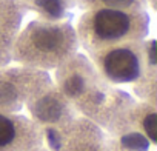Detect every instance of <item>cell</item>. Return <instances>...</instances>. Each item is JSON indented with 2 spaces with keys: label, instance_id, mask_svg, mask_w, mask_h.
Returning a JSON list of instances; mask_svg holds the SVG:
<instances>
[{
  "label": "cell",
  "instance_id": "6da1fadb",
  "mask_svg": "<svg viewBox=\"0 0 157 151\" xmlns=\"http://www.w3.org/2000/svg\"><path fill=\"white\" fill-rule=\"evenodd\" d=\"M75 29L65 22L37 19L19 33L11 46V57L28 68H57L77 51Z\"/></svg>",
  "mask_w": 157,
  "mask_h": 151
},
{
  "label": "cell",
  "instance_id": "7a4b0ae2",
  "mask_svg": "<svg viewBox=\"0 0 157 151\" xmlns=\"http://www.w3.org/2000/svg\"><path fill=\"white\" fill-rule=\"evenodd\" d=\"M149 29L146 10H88L78 19L75 36L86 52L143 40Z\"/></svg>",
  "mask_w": 157,
  "mask_h": 151
},
{
  "label": "cell",
  "instance_id": "3957f363",
  "mask_svg": "<svg viewBox=\"0 0 157 151\" xmlns=\"http://www.w3.org/2000/svg\"><path fill=\"white\" fill-rule=\"evenodd\" d=\"M99 76L108 83H136L142 76L155 68V40L120 43L88 52Z\"/></svg>",
  "mask_w": 157,
  "mask_h": 151
},
{
  "label": "cell",
  "instance_id": "277c9868",
  "mask_svg": "<svg viewBox=\"0 0 157 151\" xmlns=\"http://www.w3.org/2000/svg\"><path fill=\"white\" fill-rule=\"evenodd\" d=\"M49 77L36 68L0 69V113L17 111L34 94L49 85Z\"/></svg>",
  "mask_w": 157,
  "mask_h": 151
},
{
  "label": "cell",
  "instance_id": "5b68a950",
  "mask_svg": "<svg viewBox=\"0 0 157 151\" xmlns=\"http://www.w3.org/2000/svg\"><path fill=\"white\" fill-rule=\"evenodd\" d=\"M42 142L40 126L19 114L0 113V151H31Z\"/></svg>",
  "mask_w": 157,
  "mask_h": 151
},
{
  "label": "cell",
  "instance_id": "8992f818",
  "mask_svg": "<svg viewBox=\"0 0 157 151\" xmlns=\"http://www.w3.org/2000/svg\"><path fill=\"white\" fill-rule=\"evenodd\" d=\"M26 103H29L33 120L37 125H65L72 120V103L63 96L59 88L51 87V83L34 94Z\"/></svg>",
  "mask_w": 157,
  "mask_h": 151
},
{
  "label": "cell",
  "instance_id": "52a82bcc",
  "mask_svg": "<svg viewBox=\"0 0 157 151\" xmlns=\"http://www.w3.org/2000/svg\"><path fill=\"white\" fill-rule=\"evenodd\" d=\"M23 8L19 0H0V46L11 49L23 17Z\"/></svg>",
  "mask_w": 157,
  "mask_h": 151
},
{
  "label": "cell",
  "instance_id": "ba28073f",
  "mask_svg": "<svg viewBox=\"0 0 157 151\" xmlns=\"http://www.w3.org/2000/svg\"><path fill=\"white\" fill-rule=\"evenodd\" d=\"M146 0H78L77 5H80L85 11L88 10H99V8H109V10H145Z\"/></svg>",
  "mask_w": 157,
  "mask_h": 151
},
{
  "label": "cell",
  "instance_id": "9c48e42d",
  "mask_svg": "<svg viewBox=\"0 0 157 151\" xmlns=\"http://www.w3.org/2000/svg\"><path fill=\"white\" fill-rule=\"evenodd\" d=\"M45 20H60L66 16L68 5L63 0H33L29 3Z\"/></svg>",
  "mask_w": 157,
  "mask_h": 151
},
{
  "label": "cell",
  "instance_id": "30bf717a",
  "mask_svg": "<svg viewBox=\"0 0 157 151\" xmlns=\"http://www.w3.org/2000/svg\"><path fill=\"white\" fill-rule=\"evenodd\" d=\"M11 60V49L0 46V66H5Z\"/></svg>",
  "mask_w": 157,
  "mask_h": 151
},
{
  "label": "cell",
  "instance_id": "8fae6325",
  "mask_svg": "<svg viewBox=\"0 0 157 151\" xmlns=\"http://www.w3.org/2000/svg\"><path fill=\"white\" fill-rule=\"evenodd\" d=\"M63 2H65L68 6H69V5L72 6V5H77V2H78V0H63Z\"/></svg>",
  "mask_w": 157,
  "mask_h": 151
},
{
  "label": "cell",
  "instance_id": "7c38bea8",
  "mask_svg": "<svg viewBox=\"0 0 157 151\" xmlns=\"http://www.w3.org/2000/svg\"><path fill=\"white\" fill-rule=\"evenodd\" d=\"M146 2L151 5V8H154V6H155V0H146Z\"/></svg>",
  "mask_w": 157,
  "mask_h": 151
}]
</instances>
